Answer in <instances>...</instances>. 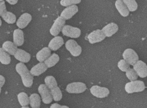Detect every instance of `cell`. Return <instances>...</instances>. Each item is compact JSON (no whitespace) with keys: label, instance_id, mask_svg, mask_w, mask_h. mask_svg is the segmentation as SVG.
Listing matches in <instances>:
<instances>
[{"label":"cell","instance_id":"obj_1","mask_svg":"<svg viewBox=\"0 0 147 108\" xmlns=\"http://www.w3.org/2000/svg\"><path fill=\"white\" fill-rule=\"evenodd\" d=\"M16 70L20 75L24 85L27 88L31 87L33 84V75L29 71L25 64L22 62L17 64L16 66Z\"/></svg>","mask_w":147,"mask_h":108},{"label":"cell","instance_id":"obj_2","mask_svg":"<svg viewBox=\"0 0 147 108\" xmlns=\"http://www.w3.org/2000/svg\"><path fill=\"white\" fill-rule=\"evenodd\" d=\"M145 89L144 83L141 80H134L127 83L125 86V91L128 94L143 91Z\"/></svg>","mask_w":147,"mask_h":108},{"label":"cell","instance_id":"obj_3","mask_svg":"<svg viewBox=\"0 0 147 108\" xmlns=\"http://www.w3.org/2000/svg\"><path fill=\"white\" fill-rule=\"evenodd\" d=\"M87 87L84 83L81 82H75L68 84L66 90L71 94H80L86 90Z\"/></svg>","mask_w":147,"mask_h":108},{"label":"cell","instance_id":"obj_4","mask_svg":"<svg viewBox=\"0 0 147 108\" xmlns=\"http://www.w3.org/2000/svg\"><path fill=\"white\" fill-rule=\"evenodd\" d=\"M65 47L71 54L74 57H78L81 54L82 51L81 47L74 40H67L65 44Z\"/></svg>","mask_w":147,"mask_h":108},{"label":"cell","instance_id":"obj_5","mask_svg":"<svg viewBox=\"0 0 147 108\" xmlns=\"http://www.w3.org/2000/svg\"><path fill=\"white\" fill-rule=\"evenodd\" d=\"M61 32L64 36L71 38H78L81 34V31L79 28L73 27L69 25L64 26Z\"/></svg>","mask_w":147,"mask_h":108},{"label":"cell","instance_id":"obj_6","mask_svg":"<svg viewBox=\"0 0 147 108\" xmlns=\"http://www.w3.org/2000/svg\"><path fill=\"white\" fill-rule=\"evenodd\" d=\"M65 19L61 16L58 17L50 28V33L52 36H57L62 31V28L65 25Z\"/></svg>","mask_w":147,"mask_h":108},{"label":"cell","instance_id":"obj_7","mask_svg":"<svg viewBox=\"0 0 147 108\" xmlns=\"http://www.w3.org/2000/svg\"><path fill=\"white\" fill-rule=\"evenodd\" d=\"M123 59L129 65L133 66L138 61L139 57L137 53L132 49L128 48L125 50L122 54Z\"/></svg>","mask_w":147,"mask_h":108},{"label":"cell","instance_id":"obj_8","mask_svg":"<svg viewBox=\"0 0 147 108\" xmlns=\"http://www.w3.org/2000/svg\"><path fill=\"white\" fill-rule=\"evenodd\" d=\"M38 91L40 95L42 102L45 104H49L53 100L51 91L45 84H41L38 87Z\"/></svg>","mask_w":147,"mask_h":108},{"label":"cell","instance_id":"obj_9","mask_svg":"<svg viewBox=\"0 0 147 108\" xmlns=\"http://www.w3.org/2000/svg\"><path fill=\"white\" fill-rule=\"evenodd\" d=\"M90 91L94 97L99 98H105L110 94V91L107 88L97 85L93 86L90 88Z\"/></svg>","mask_w":147,"mask_h":108},{"label":"cell","instance_id":"obj_10","mask_svg":"<svg viewBox=\"0 0 147 108\" xmlns=\"http://www.w3.org/2000/svg\"><path fill=\"white\" fill-rule=\"evenodd\" d=\"M105 35L102 30H96L90 33L87 38L90 43L94 44L101 42L105 39Z\"/></svg>","mask_w":147,"mask_h":108},{"label":"cell","instance_id":"obj_11","mask_svg":"<svg viewBox=\"0 0 147 108\" xmlns=\"http://www.w3.org/2000/svg\"><path fill=\"white\" fill-rule=\"evenodd\" d=\"M133 69L140 77L145 78L147 76V65L142 60H138L134 64Z\"/></svg>","mask_w":147,"mask_h":108},{"label":"cell","instance_id":"obj_12","mask_svg":"<svg viewBox=\"0 0 147 108\" xmlns=\"http://www.w3.org/2000/svg\"><path fill=\"white\" fill-rule=\"evenodd\" d=\"M78 7L76 5H72L66 7L65 9L62 10L60 16L65 19V20H67L72 18L75 14L78 13Z\"/></svg>","mask_w":147,"mask_h":108},{"label":"cell","instance_id":"obj_13","mask_svg":"<svg viewBox=\"0 0 147 108\" xmlns=\"http://www.w3.org/2000/svg\"><path fill=\"white\" fill-rule=\"evenodd\" d=\"M32 20V16L28 13H24L18 19L16 24L19 29H22L26 27Z\"/></svg>","mask_w":147,"mask_h":108},{"label":"cell","instance_id":"obj_14","mask_svg":"<svg viewBox=\"0 0 147 108\" xmlns=\"http://www.w3.org/2000/svg\"><path fill=\"white\" fill-rule=\"evenodd\" d=\"M64 40L61 36H55L50 41L48 47L52 51H57L63 45Z\"/></svg>","mask_w":147,"mask_h":108},{"label":"cell","instance_id":"obj_15","mask_svg":"<svg viewBox=\"0 0 147 108\" xmlns=\"http://www.w3.org/2000/svg\"><path fill=\"white\" fill-rule=\"evenodd\" d=\"M119 30L117 24L114 23H110L103 27L102 31L103 32L105 37H111L115 34Z\"/></svg>","mask_w":147,"mask_h":108},{"label":"cell","instance_id":"obj_16","mask_svg":"<svg viewBox=\"0 0 147 108\" xmlns=\"http://www.w3.org/2000/svg\"><path fill=\"white\" fill-rule=\"evenodd\" d=\"M14 56L18 60L23 63L28 62L31 58L30 55L28 52L21 49H18Z\"/></svg>","mask_w":147,"mask_h":108},{"label":"cell","instance_id":"obj_17","mask_svg":"<svg viewBox=\"0 0 147 108\" xmlns=\"http://www.w3.org/2000/svg\"><path fill=\"white\" fill-rule=\"evenodd\" d=\"M13 43L17 46H20L24 44V32L19 29H16L13 32Z\"/></svg>","mask_w":147,"mask_h":108},{"label":"cell","instance_id":"obj_18","mask_svg":"<svg viewBox=\"0 0 147 108\" xmlns=\"http://www.w3.org/2000/svg\"><path fill=\"white\" fill-rule=\"evenodd\" d=\"M47 67L44 63L40 62L32 67L30 69V72L35 76H38L47 70Z\"/></svg>","mask_w":147,"mask_h":108},{"label":"cell","instance_id":"obj_19","mask_svg":"<svg viewBox=\"0 0 147 108\" xmlns=\"http://www.w3.org/2000/svg\"><path fill=\"white\" fill-rule=\"evenodd\" d=\"M51 53V50L49 48V47H44L37 53L36 59L40 62H43L49 57Z\"/></svg>","mask_w":147,"mask_h":108},{"label":"cell","instance_id":"obj_20","mask_svg":"<svg viewBox=\"0 0 147 108\" xmlns=\"http://www.w3.org/2000/svg\"><path fill=\"white\" fill-rule=\"evenodd\" d=\"M115 6L118 12L122 17H126L128 16L129 14V11L124 3H123V1L117 0L115 3Z\"/></svg>","mask_w":147,"mask_h":108},{"label":"cell","instance_id":"obj_21","mask_svg":"<svg viewBox=\"0 0 147 108\" xmlns=\"http://www.w3.org/2000/svg\"><path fill=\"white\" fill-rule=\"evenodd\" d=\"M2 48L9 54L14 55L18 50L17 46L13 42L7 41L3 44Z\"/></svg>","mask_w":147,"mask_h":108},{"label":"cell","instance_id":"obj_22","mask_svg":"<svg viewBox=\"0 0 147 108\" xmlns=\"http://www.w3.org/2000/svg\"><path fill=\"white\" fill-rule=\"evenodd\" d=\"M60 60V57L58 55L56 54H53L50 56L44 61V63L48 68H52L55 66Z\"/></svg>","mask_w":147,"mask_h":108},{"label":"cell","instance_id":"obj_23","mask_svg":"<svg viewBox=\"0 0 147 108\" xmlns=\"http://www.w3.org/2000/svg\"><path fill=\"white\" fill-rule=\"evenodd\" d=\"M30 104L32 108H38L40 107L41 100L38 94L34 93L30 95L29 97Z\"/></svg>","mask_w":147,"mask_h":108},{"label":"cell","instance_id":"obj_24","mask_svg":"<svg viewBox=\"0 0 147 108\" xmlns=\"http://www.w3.org/2000/svg\"><path fill=\"white\" fill-rule=\"evenodd\" d=\"M11 62V58L8 53L2 48H0V62L3 65H9Z\"/></svg>","mask_w":147,"mask_h":108},{"label":"cell","instance_id":"obj_25","mask_svg":"<svg viewBox=\"0 0 147 108\" xmlns=\"http://www.w3.org/2000/svg\"><path fill=\"white\" fill-rule=\"evenodd\" d=\"M1 17L5 22L9 24H13L16 22V17L15 15L11 12L7 11L1 15Z\"/></svg>","mask_w":147,"mask_h":108},{"label":"cell","instance_id":"obj_26","mask_svg":"<svg viewBox=\"0 0 147 108\" xmlns=\"http://www.w3.org/2000/svg\"><path fill=\"white\" fill-rule=\"evenodd\" d=\"M18 99L19 103L22 106H27L30 103L29 98L24 92H21L18 94Z\"/></svg>","mask_w":147,"mask_h":108},{"label":"cell","instance_id":"obj_27","mask_svg":"<svg viewBox=\"0 0 147 108\" xmlns=\"http://www.w3.org/2000/svg\"><path fill=\"white\" fill-rule=\"evenodd\" d=\"M45 83L47 88L50 89L57 87V83L55 78L53 76H48L45 79Z\"/></svg>","mask_w":147,"mask_h":108},{"label":"cell","instance_id":"obj_28","mask_svg":"<svg viewBox=\"0 0 147 108\" xmlns=\"http://www.w3.org/2000/svg\"><path fill=\"white\" fill-rule=\"evenodd\" d=\"M129 11L130 12L135 11L138 8V4L136 0H123Z\"/></svg>","mask_w":147,"mask_h":108},{"label":"cell","instance_id":"obj_29","mask_svg":"<svg viewBox=\"0 0 147 108\" xmlns=\"http://www.w3.org/2000/svg\"><path fill=\"white\" fill-rule=\"evenodd\" d=\"M51 95L55 101H59L62 98V92L60 88L57 87L51 89Z\"/></svg>","mask_w":147,"mask_h":108},{"label":"cell","instance_id":"obj_30","mask_svg":"<svg viewBox=\"0 0 147 108\" xmlns=\"http://www.w3.org/2000/svg\"><path fill=\"white\" fill-rule=\"evenodd\" d=\"M125 72H126L125 73L126 76L130 81L136 80L138 78V75L134 69L129 68Z\"/></svg>","mask_w":147,"mask_h":108},{"label":"cell","instance_id":"obj_31","mask_svg":"<svg viewBox=\"0 0 147 108\" xmlns=\"http://www.w3.org/2000/svg\"><path fill=\"white\" fill-rule=\"evenodd\" d=\"M82 0H61L60 4L64 7H68L72 5L79 4Z\"/></svg>","mask_w":147,"mask_h":108},{"label":"cell","instance_id":"obj_32","mask_svg":"<svg viewBox=\"0 0 147 108\" xmlns=\"http://www.w3.org/2000/svg\"><path fill=\"white\" fill-rule=\"evenodd\" d=\"M129 64L124 60H121L118 63V67L122 72H126L129 68Z\"/></svg>","mask_w":147,"mask_h":108},{"label":"cell","instance_id":"obj_33","mask_svg":"<svg viewBox=\"0 0 147 108\" xmlns=\"http://www.w3.org/2000/svg\"><path fill=\"white\" fill-rule=\"evenodd\" d=\"M7 11L6 6L3 0H0V16Z\"/></svg>","mask_w":147,"mask_h":108},{"label":"cell","instance_id":"obj_34","mask_svg":"<svg viewBox=\"0 0 147 108\" xmlns=\"http://www.w3.org/2000/svg\"><path fill=\"white\" fill-rule=\"evenodd\" d=\"M5 83V79L3 75H0V94L1 93V88L4 85Z\"/></svg>","mask_w":147,"mask_h":108},{"label":"cell","instance_id":"obj_35","mask_svg":"<svg viewBox=\"0 0 147 108\" xmlns=\"http://www.w3.org/2000/svg\"><path fill=\"white\" fill-rule=\"evenodd\" d=\"M18 0H6V1L11 5H15L18 3Z\"/></svg>","mask_w":147,"mask_h":108},{"label":"cell","instance_id":"obj_36","mask_svg":"<svg viewBox=\"0 0 147 108\" xmlns=\"http://www.w3.org/2000/svg\"><path fill=\"white\" fill-rule=\"evenodd\" d=\"M61 106L58 103H55L52 104L50 108H61Z\"/></svg>","mask_w":147,"mask_h":108},{"label":"cell","instance_id":"obj_37","mask_svg":"<svg viewBox=\"0 0 147 108\" xmlns=\"http://www.w3.org/2000/svg\"><path fill=\"white\" fill-rule=\"evenodd\" d=\"M61 108H69V107H67V106H61Z\"/></svg>","mask_w":147,"mask_h":108},{"label":"cell","instance_id":"obj_38","mask_svg":"<svg viewBox=\"0 0 147 108\" xmlns=\"http://www.w3.org/2000/svg\"><path fill=\"white\" fill-rule=\"evenodd\" d=\"M1 25H2V21H1V19L0 18V27L1 26Z\"/></svg>","mask_w":147,"mask_h":108},{"label":"cell","instance_id":"obj_39","mask_svg":"<svg viewBox=\"0 0 147 108\" xmlns=\"http://www.w3.org/2000/svg\"><path fill=\"white\" fill-rule=\"evenodd\" d=\"M22 108H30L29 107H27V106H23V107H22Z\"/></svg>","mask_w":147,"mask_h":108},{"label":"cell","instance_id":"obj_40","mask_svg":"<svg viewBox=\"0 0 147 108\" xmlns=\"http://www.w3.org/2000/svg\"><path fill=\"white\" fill-rule=\"evenodd\" d=\"M39 108V107H38V108Z\"/></svg>","mask_w":147,"mask_h":108}]
</instances>
